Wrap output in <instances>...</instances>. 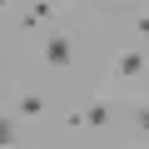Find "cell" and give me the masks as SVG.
I'll use <instances>...</instances> for the list:
<instances>
[{"instance_id": "4", "label": "cell", "mask_w": 149, "mask_h": 149, "mask_svg": "<svg viewBox=\"0 0 149 149\" xmlns=\"http://www.w3.org/2000/svg\"><path fill=\"white\" fill-rule=\"evenodd\" d=\"M50 15H55V10L45 5V0H35V5H30V15H25V25H40V20H50Z\"/></svg>"}, {"instance_id": "3", "label": "cell", "mask_w": 149, "mask_h": 149, "mask_svg": "<svg viewBox=\"0 0 149 149\" xmlns=\"http://www.w3.org/2000/svg\"><path fill=\"white\" fill-rule=\"evenodd\" d=\"M114 70L124 74V80H134V74L144 70V55H139V50H129V55H119V65H114Z\"/></svg>"}, {"instance_id": "1", "label": "cell", "mask_w": 149, "mask_h": 149, "mask_svg": "<svg viewBox=\"0 0 149 149\" xmlns=\"http://www.w3.org/2000/svg\"><path fill=\"white\" fill-rule=\"evenodd\" d=\"M40 55H45V65H50V70H70V65H74V45H70L65 35L45 40V50H40Z\"/></svg>"}, {"instance_id": "7", "label": "cell", "mask_w": 149, "mask_h": 149, "mask_svg": "<svg viewBox=\"0 0 149 149\" xmlns=\"http://www.w3.org/2000/svg\"><path fill=\"white\" fill-rule=\"evenodd\" d=\"M139 129H149V104H144V114H139Z\"/></svg>"}, {"instance_id": "5", "label": "cell", "mask_w": 149, "mask_h": 149, "mask_svg": "<svg viewBox=\"0 0 149 149\" xmlns=\"http://www.w3.org/2000/svg\"><path fill=\"white\" fill-rule=\"evenodd\" d=\"M20 114H45V100L40 95H20Z\"/></svg>"}, {"instance_id": "6", "label": "cell", "mask_w": 149, "mask_h": 149, "mask_svg": "<svg viewBox=\"0 0 149 149\" xmlns=\"http://www.w3.org/2000/svg\"><path fill=\"white\" fill-rule=\"evenodd\" d=\"M15 139V129H10V119H0V144H10Z\"/></svg>"}, {"instance_id": "8", "label": "cell", "mask_w": 149, "mask_h": 149, "mask_svg": "<svg viewBox=\"0 0 149 149\" xmlns=\"http://www.w3.org/2000/svg\"><path fill=\"white\" fill-rule=\"evenodd\" d=\"M0 5H5V0H0Z\"/></svg>"}, {"instance_id": "2", "label": "cell", "mask_w": 149, "mask_h": 149, "mask_svg": "<svg viewBox=\"0 0 149 149\" xmlns=\"http://www.w3.org/2000/svg\"><path fill=\"white\" fill-rule=\"evenodd\" d=\"M109 119H114L109 104H95V109H85V114H74L70 124H74V129H80V124H85V129H109Z\"/></svg>"}]
</instances>
